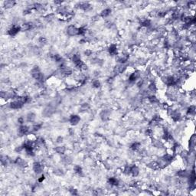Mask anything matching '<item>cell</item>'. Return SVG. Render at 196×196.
Segmentation results:
<instances>
[{
	"mask_svg": "<svg viewBox=\"0 0 196 196\" xmlns=\"http://www.w3.org/2000/svg\"><path fill=\"white\" fill-rule=\"evenodd\" d=\"M20 31H22L21 26H12L11 28L8 30V34H9V35L12 36V37H14V36H16Z\"/></svg>",
	"mask_w": 196,
	"mask_h": 196,
	"instance_id": "6da1fadb",
	"label": "cell"
},
{
	"mask_svg": "<svg viewBox=\"0 0 196 196\" xmlns=\"http://www.w3.org/2000/svg\"><path fill=\"white\" fill-rule=\"evenodd\" d=\"M139 174V169L136 165H133L131 166V172H130V175H132L133 177L138 176Z\"/></svg>",
	"mask_w": 196,
	"mask_h": 196,
	"instance_id": "30bf717a",
	"label": "cell"
},
{
	"mask_svg": "<svg viewBox=\"0 0 196 196\" xmlns=\"http://www.w3.org/2000/svg\"><path fill=\"white\" fill-rule=\"evenodd\" d=\"M69 121L72 126H76L80 123V117L78 116V115H73V116H71V118H70Z\"/></svg>",
	"mask_w": 196,
	"mask_h": 196,
	"instance_id": "52a82bcc",
	"label": "cell"
},
{
	"mask_svg": "<svg viewBox=\"0 0 196 196\" xmlns=\"http://www.w3.org/2000/svg\"><path fill=\"white\" fill-rule=\"evenodd\" d=\"M74 172L76 174H78V175H81L82 172H83V170H82V168L80 166V165H75L74 167Z\"/></svg>",
	"mask_w": 196,
	"mask_h": 196,
	"instance_id": "ffe728a7",
	"label": "cell"
},
{
	"mask_svg": "<svg viewBox=\"0 0 196 196\" xmlns=\"http://www.w3.org/2000/svg\"><path fill=\"white\" fill-rule=\"evenodd\" d=\"M68 34L70 36H76L78 35V28L75 26H69L67 28Z\"/></svg>",
	"mask_w": 196,
	"mask_h": 196,
	"instance_id": "7a4b0ae2",
	"label": "cell"
},
{
	"mask_svg": "<svg viewBox=\"0 0 196 196\" xmlns=\"http://www.w3.org/2000/svg\"><path fill=\"white\" fill-rule=\"evenodd\" d=\"M195 140H196L195 135L193 134V135L191 136L190 139H189V142H188V147H189L190 151H192V150L195 149Z\"/></svg>",
	"mask_w": 196,
	"mask_h": 196,
	"instance_id": "ba28073f",
	"label": "cell"
},
{
	"mask_svg": "<svg viewBox=\"0 0 196 196\" xmlns=\"http://www.w3.org/2000/svg\"><path fill=\"white\" fill-rule=\"evenodd\" d=\"M45 179V175H42L41 176H40V178H38V182H40V183H42V182H43V181Z\"/></svg>",
	"mask_w": 196,
	"mask_h": 196,
	"instance_id": "4316f807",
	"label": "cell"
},
{
	"mask_svg": "<svg viewBox=\"0 0 196 196\" xmlns=\"http://www.w3.org/2000/svg\"><path fill=\"white\" fill-rule=\"evenodd\" d=\"M140 77V74L139 71H134L132 74H130V75L129 76V82H135Z\"/></svg>",
	"mask_w": 196,
	"mask_h": 196,
	"instance_id": "5b68a950",
	"label": "cell"
},
{
	"mask_svg": "<svg viewBox=\"0 0 196 196\" xmlns=\"http://www.w3.org/2000/svg\"><path fill=\"white\" fill-rule=\"evenodd\" d=\"M57 142H58V143H62V142H63V137H61V136H59V137L57 139Z\"/></svg>",
	"mask_w": 196,
	"mask_h": 196,
	"instance_id": "f546056e",
	"label": "cell"
},
{
	"mask_svg": "<svg viewBox=\"0 0 196 196\" xmlns=\"http://www.w3.org/2000/svg\"><path fill=\"white\" fill-rule=\"evenodd\" d=\"M108 184L111 185V186H117V185L119 184V182L117 178L110 177L108 179Z\"/></svg>",
	"mask_w": 196,
	"mask_h": 196,
	"instance_id": "8fae6325",
	"label": "cell"
},
{
	"mask_svg": "<svg viewBox=\"0 0 196 196\" xmlns=\"http://www.w3.org/2000/svg\"><path fill=\"white\" fill-rule=\"evenodd\" d=\"M71 60L72 61L74 62V64H76L77 62H79L80 61V56L79 54H74L72 55V58H71Z\"/></svg>",
	"mask_w": 196,
	"mask_h": 196,
	"instance_id": "d6986e66",
	"label": "cell"
},
{
	"mask_svg": "<svg viewBox=\"0 0 196 196\" xmlns=\"http://www.w3.org/2000/svg\"><path fill=\"white\" fill-rule=\"evenodd\" d=\"M79 8L84 10V11H88V10L91 9V6L87 2H81L79 3Z\"/></svg>",
	"mask_w": 196,
	"mask_h": 196,
	"instance_id": "9c48e42d",
	"label": "cell"
},
{
	"mask_svg": "<svg viewBox=\"0 0 196 196\" xmlns=\"http://www.w3.org/2000/svg\"><path fill=\"white\" fill-rule=\"evenodd\" d=\"M38 42L40 44H44L45 43L47 42V40H46V38H44V37H41V38H39V39H38Z\"/></svg>",
	"mask_w": 196,
	"mask_h": 196,
	"instance_id": "cb8c5ba5",
	"label": "cell"
},
{
	"mask_svg": "<svg viewBox=\"0 0 196 196\" xmlns=\"http://www.w3.org/2000/svg\"><path fill=\"white\" fill-rule=\"evenodd\" d=\"M15 4H16V2L11 1V0H8V1L4 2V6L6 7V9H9V8L13 7L15 6Z\"/></svg>",
	"mask_w": 196,
	"mask_h": 196,
	"instance_id": "2e32d148",
	"label": "cell"
},
{
	"mask_svg": "<svg viewBox=\"0 0 196 196\" xmlns=\"http://www.w3.org/2000/svg\"><path fill=\"white\" fill-rule=\"evenodd\" d=\"M84 54H85V55H87V56H90V55L92 54V51L91 50H86V51H85V52H84Z\"/></svg>",
	"mask_w": 196,
	"mask_h": 196,
	"instance_id": "83f0119b",
	"label": "cell"
},
{
	"mask_svg": "<svg viewBox=\"0 0 196 196\" xmlns=\"http://www.w3.org/2000/svg\"><path fill=\"white\" fill-rule=\"evenodd\" d=\"M33 171L35 173L37 174H40V173H42L43 172V170H44V166L42 163H40L38 162H36L33 164Z\"/></svg>",
	"mask_w": 196,
	"mask_h": 196,
	"instance_id": "3957f363",
	"label": "cell"
},
{
	"mask_svg": "<svg viewBox=\"0 0 196 196\" xmlns=\"http://www.w3.org/2000/svg\"><path fill=\"white\" fill-rule=\"evenodd\" d=\"M54 174L56 175H58V176H61V175H63V172H62L61 170L58 169L56 171H54Z\"/></svg>",
	"mask_w": 196,
	"mask_h": 196,
	"instance_id": "484cf974",
	"label": "cell"
},
{
	"mask_svg": "<svg viewBox=\"0 0 196 196\" xmlns=\"http://www.w3.org/2000/svg\"><path fill=\"white\" fill-rule=\"evenodd\" d=\"M92 86L94 87V88H100V86H101V84H100V80H93V82H92Z\"/></svg>",
	"mask_w": 196,
	"mask_h": 196,
	"instance_id": "44dd1931",
	"label": "cell"
},
{
	"mask_svg": "<svg viewBox=\"0 0 196 196\" xmlns=\"http://www.w3.org/2000/svg\"><path fill=\"white\" fill-rule=\"evenodd\" d=\"M27 120L28 122H33L34 119H35L36 117H35V114H34V113H28L27 115Z\"/></svg>",
	"mask_w": 196,
	"mask_h": 196,
	"instance_id": "ac0fdd59",
	"label": "cell"
},
{
	"mask_svg": "<svg viewBox=\"0 0 196 196\" xmlns=\"http://www.w3.org/2000/svg\"><path fill=\"white\" fill-rule=\"evenodd\" d=\"M108 51L110 55L114 56V55H117L118 54V50H117V46L116 44H112L110 45V47L108 48Z\"/></svg>",
	"mask_w": 196,
	"mask_h": 196,
	"instance_id": "8992f818",
	"label": "cell"
},
{
	"mask_svg": "<svg viewBox=\"0 0 196 196\" xmlns=\"http://www.w3.org/2000/svg\"><path fill=\"white\" fill-rule=\"evenodd\" d=\"M89 107H90V106H89L88 103H84L81 105V109L84 110H86L89 109Z\"/></svg>",
	"mask_w": 196,
	"mask_h": 196,
	"instance_id": "d4e9b609",
	"label": "cell"
},
{
	"mask_svg": "<svg viewBox=\"0 0 196 196\" xmlns=\"http://www.w3.org/2000/svg\"><path fill=\"white\" fill-rule=\"evenodd\" d=\"M187 114L188 116H195V107L194 105H191V106L187 109Z\"/></svg>",
	"mask_w": 196,
	"mask_h": 196,
	"instance_id": "9a60e30c",
	"label": "cell"
},
{
	"mask_svg": "<svg viewBox=\"0 0 196 196\" xmlns=\"http://www.w3.org/2000/svg\"><path fill=\"white\" fill-rule=\"evenodd\" d=\"M15 163H16L17 165H18V166H20V167L26 166V162L23 159L20 158V157H18V158H17L16 159V161H15Z\"/></svg>",
	"mask_w": 196,
	"mask_h": 196,
	"instance_id": "7c38bea8",
	"label": "cell"
},
{
	"mask_svg": "<svg viewBox=\"0 0 196 196\" xmlns=\"http://www.w3.org/2000/svg\"><path fill=\"white\" fill-rule=\"evenodd\" d=\"M54 150L58 154H64L65 151H66V148H65V146H63V145L62 146H57Z\"/></svg>",
	"mask_w": 196,
	"mask_h": 196,
	"instance_id": "e0dca14e",
	"label": "cell"
},
{
	"mask_svg": "<svg viewBox=\"0 0 196 196\" xmlns=\"http://www.w3.org/2000/svg\"><path fill=\"white\" fill-rule=\"evenodd\" d=\"M42 128V124H34L32 127V130L33 132H36Z\"/></svg>",
	"mask_w": 196,
	"mask_h": 196,
	"instance_id": "603a6c76",
	"label": "cell"
},
{
	"mask_svg": "<svg viewBox=\"0 0 196 196\" xmlns=\"http://www.w3.org/2000/svg\"><path fill=\"white\" fill-rule=\"evenodd\" d=\"M110 13H111V9H105L101 12V13H100V16H101L102 18H107L110 16Z\"/></svg>",
	"mask_w": 196,
	"mask_h": 196,
	"instance_id": "5bb4252c",
	"label": "cell"
},
{
	"mask_svg": "<svg viewBox=\"0 0 196 196\" xmlns=\"http://www.w3.org/2000/svg\"><path fill=\"white\" fill-rule=\"evenodd\" d=\"M18 122L20 123V124H23L24 123H25V119H24V118L23 117H19L18 119Z\"/></svg>",
	"mask_w": 196,
	"mask_h": 196,
	"instance_id": "f1b7e54d",
	"label": "cell"
},
{
	"mask_svg": "<svg viewBox=\"0 0 196 196\" xmlns=\"http://www.w3.org/2000/svg\"><path fill=\"white\" fill-rule=\"evenodd\" d=\"M29 131H30V128L28 126H26V125H22L18 129V133L20 136L27 135L28 134Z\"/></svg>",
	"mask_w": 196,
	"mask_h": 196,
	"instance_id": "277c9868",
	"label": "cell"
},
{
	"mask_svg": "<svg viewBox=\"0 0 196 196\" xmlns=\"http://www.w3.org/2000/svg\"><path fill=\"white\" fill-rule=\"evenodd\" d=\"M140 147H141V144H140L139 143H137V142L133 143L131 145H130V149L134 152H136V151H138V150H139Z\"/></svg>",
	"mask_w": 196,
	"mask_h": 196,
	"instance_id": "4fadbf2b",
	"label": "cell"
},
{
	"mask_svg": "<svg viewBox=\"0 0 196 196\" xmlns=\"http://www.w3.org/2000/svg\"><path fill=\"white\" fill-rule=\"evenodd\" d=\"M63 162H64L65 164L69 165V164H71V163L72 159H71V157L68 156V155H66V156H64V159H63Z\"/></svg>",
	"mask_w": 196,
	"mask_h": 196,
	"instance_id": "7402d4cb",
	"label": "cell"
}]
</instances>
